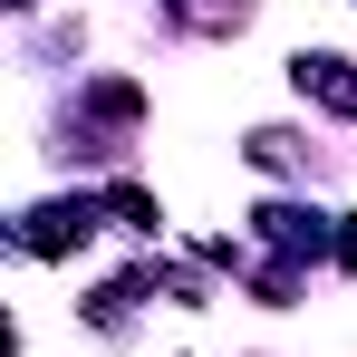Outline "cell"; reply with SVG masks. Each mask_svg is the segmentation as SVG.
<instances>
[{"label":"cell","instance_id":"cell-1","mask_svg":"<svg viewBox=\"0 0 357 357\" xmlns=\"http://www.w3.org/2000/svg\"><path fill=\"white\" fill-rule=\"evenodd\" d=\"M87 232H97V203L68 193V203H39V213L20 222V251H29V261H59V251H77Z\"/></svg>","mask_w":357,"mask_h":357},{"label":"cell","instance_id":"cell-2","mask_svg":"<svg viewBox=\"0 0 357 357\" xmlns=\"http://www.w3.org/2000/svg\"><path fill=\"white\" fill-rule=\"evenodd\" d=\"M290 77H299V97H319L328 116H357V68H348V59L309 49V59H290Z\"/></svg>","mask_w":357,"mask_h":357},{"label":"cell","instance_id":"cell-3","mask_svg":"<svg viewBox=\"0 0 357 357\" xmlns=\"http://www.w3.org/2000/svg\"><path fill=\"white\" fill-rule=\"evenodd\" d=\"M261 232L280 241V261H319V251H338L319 213H299V203H261Z\"/></svg>","mask_w":357,"mask_h":357},{"label":"cell","instance_id":"cell-4","mask_svg":"<svg viewBox=\"0 0 357 357\" xmlns=\"http://www.w3.org/2000/svg\"><path fill=\"white\" fill-rule=\"evenodd\" d=\"M174 10V29H241L251 20V0H165Z\"/></svg>","mask_w":357,"mask_h":357},{"label":"cell","instance_id":"cell-5","mask_svg":"<svg viewBox=\"0 0 357 357\" xmlns=\"http://www.w3.org/2000/svg\"><path fill=\"white\" fill-rule=\"evenodd\" d=\"M87 107H97L107 126H135V107H145V97H135L126 77H97V97H87Z\"/></svg>","mask_w":357,"mask_h":357},{"label":"cell","instance_id":"cell-6","mask_svg":"<svg viewBox=\"0 0 357 357\" xmlns=\"http://www.w3.org/2000/svg\"><path fill=\"white\" fill-rule=\"evenodd\" d=\"M107 213L135 222V232H155V193H145V183H116V193H107Z\"/></svg>","mask_w":357,"mask_h":357},{"label":"cell","instance_id":"cell-7","mask_svg":"<svg viewBox=\"0 0 357 357\" xmlns=\"http://www.w3.org/2000/svg\"><path fill=\"white\" fill-rule=\"evenodd\" d=\"M338 271H357V213H348V232H338Z\"/></svg>","mask_w":357,"mask_h":357},{"label":"cell","instance_id":"cell-8","mask_svg":"<svg viewBox=\"0 0 357 357\" xmlns=\"http://www.w3.org/2000/svg\"><path fill=\"white\" fill-rule=\"evenodd\" d=\"M10 10H29V0H10Z\"/></svg>","mask_w":357,"mask_h":357}]
</instances>
